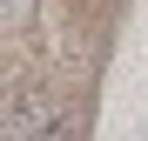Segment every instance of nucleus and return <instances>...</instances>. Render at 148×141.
Returning <instances> with one entry per match:
<instances>
[{
  "mask_svg": "<svg viewBox=\"0 0 148 141\" xmlns=\"http://www.w3.org/2000/svg\"><path fill=\"white\" fill-rule=\"evenodd\" d=\"M34 27V0H0V34H27Z\"/></svg>",
  "mask_w": 148,
  "mask_h": 141,
  "instance_id": "2",
  "label": "nucleus"
},
{
  "mask_svg": "<svg viewBox=\"0 0 148 141\" xmlns=\"http://www.w3.org/2000/svg\"><path fill=\"white\" fill-rule=\"evenodd\" d=\"M0 141H74V121L40 81H7L0 87Z\"/></svg>",
  "mask_w": 148,
  "mask_h": 141,
  "instance_id": "1",
  "label": "nucleus"
}]
</instances>
